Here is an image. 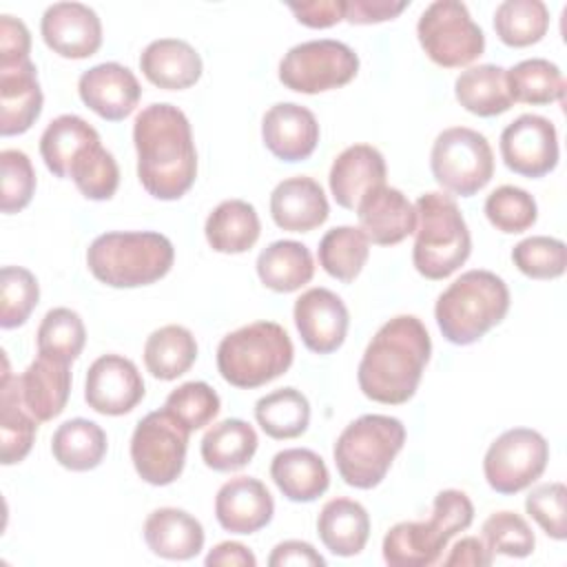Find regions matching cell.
<instances>
[{
  "label": "cell",
  "instance_id": "6da1fadb",
  "mask_svg": "<svg viewBox=\"0 0 567 567\" xmlns=\"http://www.w3.org/2000/svg\"><path fill=\"white\" fill-rule=\"evenodd\" d=\"M137 177L144 190L162 202L179 199L197 177V148L190 122L168 102L144 106L133 122Z\"/></svg>",
  "mask_w": 567,
  "mask_h": 567
},
{
  "label": "cell",
  "instance_id": "7a4b0ae2",
  "mask_svg": "<svg viewBox=\"0 0 567 567\" xmlns=\"http://www.w3.org/2000/svg\"><path fill=\"white\" fill-rule=\"evenodd\" d=\"M432 354V339L414 315L385 321L370 339L357 370L361 392L383 405L408 403Z\"/></svg>",
  "mask_w": 567,
  "mask_h": 567
},
{
  "label": "cell",
  "instance_id": "3957f363",
  "mask_svg": "<svg viewBox=\"0 0 567 567\" xmlns=\"http://www.w3.org/2000/svg\"><path fill=\"white\" fill-rule=\"evenodd\" d=\"M173 261L171 239L155 230L104 233L86 248L91 275L111 288L151 286L168 275Z\"/></svg>",
  "mask_w": 567,
  "mask_h": 567
},
{
  "label": "cell",
  "instance_id": "277c9868",
  "mask_svg": "<svg viewBox=\"0 0 567 567\" xmlns=\"http://www.w3.org/2000/svg\"><path fill=\"white\" fill-rule=\"evenodd\" d=\"M509 310V288L492 270H467L436 299L434 319L454 346L476 343L498 326Z\"/></svg>",
  "mask_w": 567,
  "mask_h": 567
},
{
  "label": "cell",
  "instance_id": "5b68a950",
  "mask_svg": "<svg viewBox=\"0 0 567 567\" xmlns=\"http://www.w3.org/2000/svg\"><path fill=\"white\" fill-rule=\"evenodd\" d=\"M412 264L425 279L439 281L456 272L472 252L465 217L452 195L430 190L416 204Z\"/></svg>",
  "mask_w": 567,
  "mask_h": 567
},
{
  "label": "cell",
  "instance_id": "8992f818",
  "mask_svg": "<svg viewBox=\"0 0 567 567\" xmlns=\"http://www.w3.org/2000/svg\"><path fill=\"white\" fill-rule=\"evenodd\" d=\"M474 520V505L461 489H443L434 496L427 520H401L383 536V560L392 567H427L458 532Z\"/></svg>",
  "mask_w": 567,
  "mask_h": 567
},
{
  "label": "cell",
  "instance_id": "52a82bcc",
  "mask_svg": "<svg viewBox=\"0 0 567 567\" xmlns=\"http://www.w3.org/2000/svg\"><path fill=\"white\" fill-rule=\"evenodd\" d=\"M295 348L275 321H252L228 332L217 346V370L235 388L252 390L281 377L292 365Z\"/></svg>",
  "mask_w": 567,
  "mask_h": 567
},
{
  "label": "cell",
  "instance_id": "ba28073f",
  "mask_svg": "<svg viewBox=\"0 0 567 567\" xmlns=\"http://www.w3.org/2000/svg\"><path fill=\"white\" fill-rule=\"evenodd\" d=\"M405 425L396 416L363 414L339 434L332 456L339 476L357 489L377 487L403 450Z\"/></svg>",
  "mask_w": 567,
  "mask_h": 567
},
{
  "label": "cell",
  "instance_id": "9c48e42d",
  "mask_svg": "<svg viewBox=\"0 0 567 567\" xmlns=\"http://www.w3.org/2000/svg\"><path fill=\"white\" fill-rule=\"evenodd\" d=\"M430 168L443 190L472 197L489 184L494 153L483 133L467 126H450L432 144Z\"/></svg>",
  "mask_w": 567,
  "mask_h": 567
},
{
  "label": "cell",
  "instance_id": "30bf717a",
  "mask_svg": "<svg viewBox=\"0 0 567 567\" xmlns=\"http://www.w3.org/2000/svg\"><path fill=\"white\" fill-rule=\"evenodd\" d=\"M419 44L443 69L472 64L485 51V33L458 0L432 2L416 22Z\"/></svg>",
  "mask_w": 567,
  "mask_h": 567
},
{
  "label": "cell",
  "instance_id": "8fae6325",
  "mask_svg": "<svg viewBox=\"0 0 567 567\" xmlns=\"http://www.w3.org/2000/svg\"><path fill=\"white\" fill-rule=\"evenodd\" d=\"M359 55L339 40H308L288 49L279 62V82L295 93H326L352 82Z\"/></svg>",
  "mask_w": 567,
  "mask_h": 567
},
{
  "label": "cell",
  "instance_id": "7c38bea8",
  "mask_svg": "<svg viewBox=\"0 0 567 567\" xmlns=\"http://www.w3.org/2000/svg\"><path fill=\"white\" fill-rule=\"evenodd\" d=\"M188 434L164 408L148 412L131 436V461L137 476L157 487L179 478L186 463Z\"/></svg>",
  "mask_w": 567,
  "mask_h": 567
},
{
  "label": "cell",
  "instance_id": "4fadbf2b",
  "mask_svg": "<svg viewBox=\"0 0 567 567\" xmlns=\"http://www.w3.org/2000/svg\"><path fill=\"white\" fill-rule=\"evenodd\" d=\"M549 461V443L532 427L503 432L485 452L483 474L498 494H518L540 478Z\"/></svg>",
  "mask_w": 567,
  "mask_h": 567
},
{
  "label": "cell",
  "instance_id": "5bb4252c",
  "mask_svg": "<svg viewBox=\"0 0 567 567\" xmlns=\"http://www.w3.org/2000/svg\"><path fill=\"white\" fill-rule=\"evenodd\" d=\"M501 157L505 166L523 177L536 179L558 164L556 126L536 113H523L501 133Z\"/></svg>",
  "mask_w": 567,
  "mask_h": 567
},
{
  "label": "cell",
  "instance_id": "9a60e30c",
  "mask_svg": "<svg viewBox=\"0 0 567 567\" xmlns=\"http://www.w3.org/2000/svg\"><path fill=\"white\" fill-rule=\"evenodd\" d=\"M144 379L137 365L122 354L97 357L84 379V401L104 416H122L144 399Z\"/></svg>",
  "mask_w": 567,
  "mask_h": 567
},
{
  "label": "cell",
  "instance_id": "2e32d148",
  "mask_svg": "<svg viewBox=\"0 0 567 567\" xmlns=\"http://www.w3.org/2000/svg\"><path fill=\"white\" fill-rule=\"evenodd\" d=\"M292 317L297 332L310 352L330 354L346 341L350 315L343 299L328 288L306 290L295 301Z\"/></svg>",
  "mask_w": 567,
  "mask_h": 567
},
{
  "label": "cell",
  "instance_id": "e0dca14e",
  "mask_svg": "<svg viewBox=\"0 0 567 567\" xmlns=\"http://www.w3.org/2000/svg\"><path fill=\"white\" fill-rule=\"evenodd\" d=\"M44 44L69 60H84L102 47V22L97 13L82 2H55L47 7L40 20Z\"/></svg>",
  "mask_w": 567,
  "mask_h": 567
},
{
  "label": "cell",
  "instance_id": "ac0fdd59",
  "mask_svg": "<svg viewBox=\"0 0 567 567\" xmlns=\"http://www.w3.org/2000/svg\"><path fill=\"white\" fill-rule=\"evenodd\" d=\"M78 95L84 106L102 120L122 122L135 111L142 97V86L128 66L120 62H102L80 75Z\"/></svg>",
  "mask_w": 567,
  "mask_h": 567
},
{
  "label": "cell",
  "instance_id": "d6986e66",
  "mask_svg": "<svg viewBox=\"0 0 567 567\" xmlns=\"http://www.w3.org/2000/svg\"><path fill=\"white\" fill-rule=\"evenodd\" d=\"M261 140L277 159L301 162L319 144V122L310 109L297 102H279L261 120Z\"/></svg>",
  "mask_w": 567,
  "mask_h": 567
},
{
  "label": "cell",
  "instance_id": "ffe728a7",
  "mask_svg": "<svg viewBox=\"0 0 567 567\" xmlns=\"http://www.w3.org/2000/svg\"><path fill=\"white\" fill-rule=\"evenodd\" d=\"M357 217L368 241L377 246L401 244L416 228L414 204L392 186H377L357 204Z\"/></svg>",
  "mask_w": 567,
  "mask_h": 567
},
{
  "label": "cell",
  "instance_id": "44dd1931",
  "mask_svg": "<svg viewBox=\"0 0 567 567\" xmlns=\"http://www.w3.org/2000/svg\"><path fill=\"white\" fill-rule=\"evenodd\" d=\"M275 501L268 487L252 476L226 481L215 496V518L230 534H255L272 520Z\"/></svg>",
  "mask_w": 567,
  "mask_h": 567
},
{
  "label": "cell",
  "instance_id": "7402d4cb",
  "mask_svg": "<svg viewBox=\"0 0 567 567\" xmlns=\"http://www.w3.org/2000/svg\"><path fill=\"white\" fill-rule=\"evenodd\" d=\"M42 89L31 60L0 66V135L27 133L42 113Z\"/></svg>",
  "mask_w": 567,
  "mask_h": 567
},
{
  "label": "cell",
  "instance_id": "603a6c76",
  "mask_svg": "<svg viewBox=\"0 0 567 567\" xmlns=\"http://www.w3.org/2000/svg\"><path fill=\"white\" fill-rule=\"evenodd\" d=\"M385 159L379 148L370 144H352L343 148L330 166V193L341 208L354 210L363 195L385 184Z\"/></svg>",
  "mask_w": 567,
  "mask_h": 567
},
{
  "label": "cell",
  "instance_id": "cb8c5ba5",
  "mask_svg": "<svg viewBox=\"0 0 567 567\" xmlns=\"http://www.w3.org/2000/svg\"><path fill=\"white\" fill-rule=\"evenodd\" d=\"M330 215L328 197L319 182L308 175H295L279 182L270 193V217L288 233H310Z\"/></svg>",
  "mask_w": 567,
  "mask_h": 567
},
{
  "label": "cell",
  "instance_id": "d4e9b609",
  "mask_svg": "<svg viewBox=\"0 0 567 567\" xmlns=\"http://www.w3.org/2000/svg\"><path fill=\"white\" fill-rule=\"evenodd\" d=\"M18 388L27 410L40 423L51 421L66 408L71 394V363L38 354V359L18 377Z\"/></svg>",
  "mask_w": 567,
  "mask_h": 567
},
{
  "label": "cell",
  "instance_id": "484cf974",
  "mask_svg": "<svg viewBox=\"0 0 567 567\" xmlns=\"http://www.w3.org/2000/svg\"><path fill=\"white\" fill-rule=\"evenodd\" d=\"M144 78L164 91H182L193 86L204 71L202 58L186 40L159 38L146 44L140 55Z\"/></svg>",
  "mask_w": 567,
  "mask_h": 567
},
{
  "label": "cell",
  "instance_id": "4316f807",
  "mask_svg": "<svg viewBox=\"0 0 567 567\" xmlns=\"http://www.w3.org/2000/svg\"><path fill=\"white\" fill-rule=\"evenodd\" d=\"M144 540L159 558L190 560L204 549V527L186 509L159 507L144 520Z\"/></svg>",
  "mask_w": 567,
  "mask_h": 567
},
{
  "label": "cell",
  "instance_id": "83f0119b",
  "mask_svg": "<svg viewBox=\"0 0 567 567\" xmlns=\"http://www.w3.org/2000/svg\"><path fill=\"white\" fill-rule=\"evenodd\" d=\"M270 478L292 503H312L326 494L330 472L323 458L308 447H288L272 456Z\"/></svg>",
  "mask_w": 567,
  "mask_h": 567
},
{
  "label": "cell",
  "instance_id": "f1b7e54d",
  "mask_svg": "<svg viewBox=\"0 0 567 567\" xmlns=\"http://www.w3.org/2000/svg\"><path fill=\"white\" fill-rule=\"evenodd\" d=\"M317 534L334 556H357L370 538V516L359 501L332 498L317 516Z\"/></svg>",
  "mask_w": 567,
  "mask_h": 567
},
{
  "label": "cell",
  "instance_id": "f546056e",
  "mask_svg": "<svg viewBox=\"0 0 567 567\" xmlns=\"http://www.w3.org/2000/svg\"><path fill=\"white\" fill-rule=\"evenodd\" d=\"M0 388V458L2 465H13L31 452L40 421L22 403L18 377H11L7 357Z\"/></svg>",
  "mask_w": 567,
  "mask_h": 567
},
{
  "label": "cell",
  "instance_id": "4dcf8cb0",
  "mask_svg": "<svg viewBox=\"0 0 567 567\" xmlns=\"http://www.w3.org/2000/svg\"><path fill=\"white\" fill-rule=\"evenodd\" d=\"M261 233V221L252 204L244 199H226L206 217L204 235L215 252L239 255L250 250Z\"/></svg>",
  "mask_w": 567,
  "mask_h": 567
},
{
  "label": "cell",
  "instance_id": "1f68e13d",
  "mask_svg": "<svg viewBox=\"0 0 567 567\" xmlns=\"http://www.w3.org/2000/svg\"><path fill=\"white\" fill-rule=\"evenodd\" d=\"M255 268L266 288L286 295L310 284L315 275V259L301 241L279 239L259 252Z\"/></svg>",
  "mask_w": 567,
  "mask_h": 567
},
{
  "label": "cell",
  "instance_id": "d6a6232c",
  "mask_svg": "<svg viewBox=\"0 0 567 567\" xmlns=\"http://www.w3.org/2000/svg\"><path fill=\"white\" fill-rule=\"evenodd\" d=\"M259 439L250 423L241 419H224L206 430L202 436V461L215 472H237L246 467L255 452Z\"/></svg>",
  "mask_w": 567,
  "mask_h": 567
},
{
  "label": "cell",
  "instance_id": "836d02e7",
  "mask_svg": "<svg viewBox=\"0 0 567 567\" xmlns=\"http://www.w3.org/2000/svg\"><path fill=\"white\" fill-rule=\"evenodd\" d=\"M456 102L472 115L494 117L512 109L505 69L498 64H478L465 69L454 82Z\"/></svg>",
  "mask_w": 567,
  "mask_h": 567
},
{
  "label": "cell",
  "instance_id": "e575fe53",
  "mask_svg": "<svg viewBox=\"0 0 567 567\" xmlns=\"http://www.w3.org/2000/svg\"><path fill=\"white\" fill-rule=\"evenodd\" d=\"M106 432L89 419L64 421L51 439L53 458L71 472L95 470L106 456Z\"/></svg>",
  "mask_w": 567,
  "mask_h": 567
},
{
  "label": "cell",
  "instance_id": "d590c367",
  "mask_svg": "<svg viewBox=\"0 0 567 567\" xmlns=\"http://www.w3.org/2000/svg\"><path fill=\"white\" fill-rule=\"evenodd\" d=\"M197 359V341L184 326L168 323L153 330L144 343V365L159 381H173L190 370Z\"/></svg>",
  "mask_w": 567,
  "mask_h": 567
},
{
  "label": "cell",
  "instance_id": "8d00e7d4",
  "mask_svg": "<svg viewBox=\"0 0 567 567\" xmlns=\"http://www.w3.org/2000/svg\"><path fill=\"white\" fill-rule=\"evenodd\" d=\"M93 142H100V133L80 115L64 113L51 120L44 128L40 137V155L55 177L66 179L78 153Z\"/></svg>",
  "mask_w": 567,
  "mask_h": 567
},
{
  "label": "cell",
  "instance_id": "74e56055",
  "mask_svg": "<svg viewBox=\"0 0 567 567\" xmlns=\"http://www.w3.org/2000/svg\"><path fill=\"white\" fill-rule=\"evenodd\" d=\"M505 80L512 102L543 106L563 102L565 97V78L560 69L545 58H529L505 69Z\"/></svg>",
  "mask_w": 567,
  "mask_h": 567
},
{
  "label": "cell",
  "instance_id": "f35d334b",
  "mask_svg": "<svg viewBox=\"0 0 567 567\" xmlns=\"http://www.w3.org/2000/svg\"><path fill=\"white\" fill-rule=\"evenodd\" d=\"M255 419L270 439H297L308 430L310 403L297 388H279L257 399Z\"/></svg>",
  "mask_w": 567,
  "mask_h": 567
},
{
  "label": "cell",
  "instance_id": "ab89813d",
  "mask_svg": "<svg viewBox=\"0 0 567 567\" xmlns=\"http://www.w3.org/2000/svg\"><path fill=\"white\" fill-rule=\"evenodd\" d=\"M319 266L337 281L350 284L370 257V241L361 228L334 226L319 241Z\"/></svg>",
  "mask_w": 567,
  "mask_h": 567
},
{
  "label": "cell",
  "instance_id": "60d3db41",
  "mask_svg": "<svg viewBox=\"0 0 567 567\" xmlns=\"http://www.w3.org/2000/svg\"><path fill=\"white\" fill-rule=\"evenodd\" d=\"M549 29V11L540 0H505L494 11V31L507 47L540 42Z\"/></svg>",
  "mask_w": 567,
  "mask_h": 567
},
{
  "label": "cell",
  "instance_id": "b9f144b4",
  "mask_svg": "<svg viewBox=\"0 0 567 567\" xmlns=\"http://www.w3.org/2000/svg\"><path fill=\"white\" fill-rule=\"evenodd\" d=\"M69 177L75 188L93 202L111 199L120 186L117 162L100 142H93L78 153L69 168Z\"/></svg>",
  "mask_w": 567,
  "mask_h": 567
},
{
  "label": "cell",
  "instance_id": "7bdbcfd3",
  "mask_svg": "<svg viewBox=\"0 0 567 567\" xmlns=\"http://www.w3.org/2000/svg\"><path fill=\"white\" fill-rule=\"evenodd\" d=\"M86 343L82 317L71 308H51L38 326V354L75 361Z\"/></svg>",
  "mask_w": 567,
  "mask_h": 567
},
{
  "label": "cell",
  "instance_id": "ee69618b",
  "mask_svg": "<svg viewBox=\"0 0 567 567\" xmlns=\"http://www.w3.org/2000/svg\"><path fill=\"white\" fill-rule=\"evenodd\" d=\"M485 217L496 230L505 235L525 233L536 224L538 206L525 188L505 184L487 195Z\"/></svg>",
  "mask_w": 567,
  "mask_h": 567
},
{
  "label": "cell",
  "instance_id": "f6af8a7d",
  "mask_svg": "<svg viewBox=\"0 0 567 567\" xmlns=\"http://www.w3.org/2000/svg\"><path fill=\"white\" fill-rule=\"evenodd\" d=\"M40 299V286L31 270L4 266L0 272V328L22 326Z\"/></svg>",
  "mask_w": 567,
  "mask_h": 567
},
{
  "label": "cell",
  "instance_id": "bcb514c9",
  "mask_svg": "<svg viewBox=\"0 0 567 567\" xmlns=\"http://www.w3.org/2000/svg\"><path fill=\"white\" fill-rule=\"evenodd\" d=\"M219 394L204 381H186L175 388L164 403V410L188 432L202 430L219 414Z\"/></svg>",
  "mask_w": 567,
  "mask_h": 567
},
{
  "label": "cell",
  "instance_id": "7dc6e473",
  "mask_svg": "<svg viewBox=\"0 0 567 567\" xmlns=\"http://www.w3.org/2000/svg\"><path fill=\"white\" fill-rule=\"evenodd\" d=\"M514 266L529 279H556L565 272V241L547 235H532L512 248Z\"/></svg>",
  "mask_w": 567,
  "mask_h": 567
},
{
  "label": "cell",
  "instance_id": "c3c4849f",
  "mask_svg": "<svg viewBox=\"0 0 567 567\" xmlns=\"http://www.w3.org/2000/svg\"><path fill=\"white\" fill-rule=\"evenodd\" d=\"M483 543L489 554H503L512 558H525L536 547V536L527 520L509 509L494 512L485 518L483 527Z\"/></svg>",
  "mask_w": 567,
  "mask_h": 567
},
{
  "label": "cell",
  "instance_id": "681fc988",
  "mask_svg": "<svg viewBox=\"0 0 567 567\" xmlns=\"http://www.w3.org/2000/svg\"><path fill=\"white\" fill-rule=\"evenodd\" d=\"M2 166V213L13 215L29 206L35 193V171L27 153L18 148H4L0 153Z\"/></svg>",
  "mask_w": 567,
  "mask_h": 567
},
{
  "label": "cell",
  "instance_id": "f907efd6",
  "mask_svg": "<svg viewBox=\"0 0 567 567\" xmlns=\"http://www.w3.org/2000/svg\"><path fill=\"white\" fill-rule=\"evenodd\" d=\"M567 487L560 481L536 485L525 498V512L543 527V532L554 540H565L567 518H565Z\"/></svg>",
  "mask_w": 567,
  "mask_h": 567
},
{
  "label": "cell",
  "instance_id": "816d5d0a",
  "mask_svg": "<svg viewBox=\"0 0 567 567\" xmlns=\"http://www.w3.org/2000/svg\"><path fill=\"white\" fill-rule=\"evenodd\" d=\"M31 33L27 24L13 16H0V66L31 60Z\"/></svg>",
  "mask_w": 567,
  "mask_h": 567
},
{
  "label": "cell",
  "instance_id": "f5cc1de1",
  "mask_svg": "<svg viewBox=\"0 0 567 567\" xmlns=\"http://www.w3.org/2000/svg\"><path fill=\"white\" fill-rule=\"evenodd\" d=\"M297 22L310 29H328L346 18L343 0H312V2H288Z\"/></svg>",
  "mask_w": 567,
  "mask_h": 567
},
{
  "label": "cell",
  "instance_id": "db71d44e",
  "mask_svg": "<svg viewBox=\"0 0 567 567\" xmlns=\"http://www.w3.org/2000/svg\"><path fill=\"white\" fill-rule=\"evenodd\" d=\"M410 2H392V0H350L346 2V22L350 24H377L385 20H394L401 11H405Z\"/></svg>",
  "mask_w": 567,
  "mask_h": 567
},
{
  "label": "cell",
  "instance_id": "11a10c76",
  "mask_svg": "<svg viewBox=\"0 0 567 567\" xmlns=\"http://www.w3.org/2000/svg\"><path fill=\"white\" fill-rule=\"evenodd\" d=\"M270 567H288V565H303V567H323L326 558L306 540H284L275 545L272 554L268 556Z\"/></svg>",
  "mask_w": 567,
  "mask_h": 567
},
{
  "label": "cell",
  "instance_id": "9f6ffc18",
  "mask_svg": "<svg viewBox=\"0 0 567 567\" xmlns=\"http://www.w3.org/2000/svg\"><path fill=\"white\" fill-rule=\"evenodd\" d=\"M492 554L489 549L485 547V543L476 536H465L461 538L458 543H454V547L450 549L447 558H443V565L445 567H452V565H472V567H487L492 565Z\"/></svg>",
  "mask_w": 567,
  "mask_h": 567
},
{
  "label": "cell",
  "instance_id": "6f0895ef",
  "mask_svg": "<svg viewBox=\"0 0 567 567\" xmlns=\"http://www.w3.org/2000/svg\"><path fill=\"white\" fill-rule=\"evenodd\" d=\"M204 563L208 567H217V565H221V567H255L257 558L246 545H241L237 540H224L206 554Z\"/></svg>",
  "mask_w": 567,
  "mask_h": 567
}]
</instances>
